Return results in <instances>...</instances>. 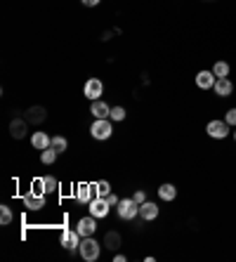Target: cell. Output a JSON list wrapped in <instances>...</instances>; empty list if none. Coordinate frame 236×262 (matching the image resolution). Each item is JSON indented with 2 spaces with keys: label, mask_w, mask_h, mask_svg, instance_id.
Here are the masks:
<instances>
[{
  "label": "cell",
  "mask_w": 236,
  "mask_h": 262,
  "mask_svg": "<svg viewBox=\"0 0 236 262\" xmlns=\"http://www.w3.org/2000/svg\"><path fill=\"white\" fill-rule=\"evenodd\" d=\"M78 253L85 262H95L99 257V253H102V244L95 236H85L78 246Z\"/></svg>",
  "instance_id": "1"
},
{
  "label": "cell",
  "mask_w": 236,
  "mask_h": 262,
  "mask_svg": "<svg viewBox=\"0 0 236 262\" xmlns=\"http://www.w3.org/2000/svg\"><path fill=\"white\" fill-rule=\"evenodd\" d=\"M90 135L95 137V140L104 142L109 140L111 135H114V125H111V118H95L90 125Z\"/></svg>",
  "instance_id": "2"
},
{
  "label": "cell",
  "mask_w": 236,
  "mask_h": 262,
  "mask_svg": "<svg viewBox=\"0 0 236 262\" xmlns=\"http://www.w3.org/2000/svg\"><path fill=\"white\" fill-rule=\"evenodd\" d=\"M116 213H118L121 220H127V222H130V220H135L139 215V203L135 201L133 196H130V199H121L118 206H116Z\"/></svg>",
  "instance_id": "3"
},
{
  "label": "cell",
  "mask_w": 236,
  "mask_h": 262,
  "mask_svg": "<svg viewBox=\"0 0 236 262\" xmlns=\"http://www.w3.org/2000/svg\"><path fill=\"white\" fill-rule=\"evenodd\" d=\"M229 128L231 125L227 121L212 118V121H208L206 133H208V137H212V140H227V137H229Z\"/></svg>",
  "instance_id": "4"
},
{
  "label": "cell",
  "mask_w": 236,
  "mask_h": 262,
  "mask_svg": "<svg viewBox=\"0 0 236 262\" xmlns=\"http://www.w3.org/2000/svg\"><path fill=\"white\" fill-rule=\"evenodd\" d=\"M80 241H83V236L78 234V229H71V227H64V229H61V234H59L61 248H67L73 253V250L80 246Z\"/></svg>",
  "instance_id": "5"
},
{
  "label": "cell",
  "mask_w": 236,
  "mask_h": 262,
  "mask_svg": "<svg viewBox=\"0 0 236 262\" xmlns=\"http://www.w3.org/2000/svg\"><path fill=\"white\" fill-rule=\"evenodd\" d=\"M95 199H97V187H95V184L80 182L78 187H76V201H78L80 206H90Z\"/></svg>",
  "instance_id": "6"
},
{
  "label": "cell",
  "mask_w": 236,
  "mask_h": 262,
  "mask_svg": "<svg viewBox=\"0 0 236 262\" xmlns=\"http://www.w3.org/2000/svg\"><path fill=\"white\" fill-rule=\"evenodd\" d=\"M24 118L29 121V125H40V123L48 121V109L40 106V104H33L24 111Z\"/></svg>",
  "instance_id": "7"
},
{
  "label": "cell",
  "mask_w": 236,
  "mask_h": 262,
  "mask_svg": "<svg viewBox=\"0 0 236 262\" xmlns=\"http://www.w3.org/2000/svg\"><path fill=\"white\" fill-rule=\"evenodd\" d=\"M24 208L29 210V213H38V210H42L45 208V194H38V191H29V194L24 196Z\"/></svg>",
  "instance_id": "8"
},
{
  "label": "cell",
  "mask_w": 236,
  "mask_h": 262,
  "mask_svg": "<svg viewBox=\"0 0 236 262\" xmlns=\"http://www.w3.org/2000/svg\"><path fill=\"white\" fill-rule=\"evenodd\" d=\"M102 92H104V83L99 78H88V83H85V88H83V95L90 102H95V99H99L102 97Z\"/></svg>",
  "instance_id": "9"
},
{
  "label": "cell",
  "mask_w": 236,
  "mask_h": 262,
  "mask_svg": "<svg viewBox=\"0 0 236 262\" xmlns=\"http://www.w3.org/2000/svg\"><path fill=\"white\" fill-rule=\"evenodd\" d=\"M76 229H78L80 236H95V232H97V217L95 215H88V217H80L78 225H76Z\"/></svg>",
  "instance_id": "10"
},
{
  "label": "cell",
  "mask_w": 236,
  "mask_h": 262,
  "mask_svg": "<svg viewBox=\"0 0 236 262\" xmlns=\"http://www.w3.org/2000/svg\"><path fill=\"white\" fill-rule=\"evenodd\" d=\"M26 133H29V121L14 116L12 121H10V135H12L14 140H24Z\"/></svg>",
  "instance_id": "11"
},
{
  "label": "cell",
  "mask_w": 236,
  "mask_h": 262,
  "mask_svg": "<svg viewBox=\"0 0 236 262\" xmlns=\"http://www.w3.org/2000/svg\"><path fill=\"white\" fill-rule=\"evenodd\" d=\"M88 208H90V215H95L97 220H102V217H106V215H109L111 203L106 201V199H102V196H97V199H95V201H92Z\"/></svg>",
  "instance_id": "12"
},
{
  "label": "cell",
  "mask_w": 236,
  "mask_h": 262,
  "mask_svg": "<svg viewBox=\"0 0 236 262\" xmlns=\"http://www.w3.org/2000/svg\"><path fill=\"white\" fill-rule=\"evenodd\" d=\"M196 88H199V90H212V88H215V73L212 71H206V69H203V71H199L196 73Z\"/></svg>",
  "instance_id": "13"
},
{
  "label": "cell",
  "mask_w": 236,
  "mask_h": 262,
  "mask_svg": "<svg viewBox=\"0 0 236 262\" xmlns=\"http://www.w3.org/2000/svg\"><path fill=\"white\" fill-rule=\"evenodd\" d=\"M158 213H161V208H158L154 201H144L142 206H139V217L144 220V222H152V220H156Z\"/></svg>",
  "instance_id": "14"
},
{
  "label": "cell",
  "mask_w": 236,
  "mask_h": 262,
  "mask_svg": "<svg viewBox=\"0 0 236 262\" xmlns=\"http://www.w3.org/2000/svg\"><path fill=\"white\" fill-rule=\"evenodd\" d=\"M50 144H52V137H50L48 133H42V130H38V133L31 135V146H33V149H38V151H42V149H48Z\"/></svg>",
  "instance_id": "15"
},
{
  "label": "cell",
  "mask_w": 236,
  "mask_h": 262,
  "mask_svg": "<svg viewBox=\"0 0 236 262\" xmlns=\"http://www.w3.org/2000/svg\"><path fill=\"white\" fill-rule=\"evenodd\" d=\"M104 246H106L111 253H116V250L123 246V236L116 232V229H109V232L104 234Z\"/></svg>",
  "instance_id": "16"
},
{
  "label": "cell",
  "mask_w": 236,
  "mask_h": 262,
  "mask_svg": "<svg viewBox=\"0 0 236 262\" xmlns=\"http://www.w3.org/2000/svg\"><path fill=\"white\" fill-rule=\"evenodd\" d=\"M212 90H215L218 97H231V92H234V83H231L229 78H218Z\"/></svg>",
  "instance_id": "17"
},
{
  "label": "cell",
  "mask_w": 236,
  "mask_h": 262,
  "mask_svg": "<svg viewBox=\"0 0 236 262\" xmlns=\"http://www.w3.org/2000/svg\"><path fill=\"white\" fill-rule=\"evenodd\" d=\"M90 114L95 118H109L111 114V106L106 102H102V99H95V102L90 104Z\"/></svg>",
  "instance_id": "18"
},
{
  "label": "cell",
  "mask_w": 236,
  "mask_h": 262,
  "mask_svg": "<svg viewBox=\"0 0 236 262\" xmlns=\"http://www.w3.org/2000/svg\"><path fill=\"white\" fill-rule=\"evenodd\" d=\"M158 199L161 201H175L177 199V187L170 182H163L161 187H158Z\"/></svg>",
  "instance_id": "19"
},
{
  "label": "cell",
  "mask_w": 236,
  "mask_h": 262,
  "mask_svg": "<svg viewBox=\"0 0 236 262\" xmlns=\"http://www.w3.org/2000/svg\"><path fill=\"white\" fill-rule=\"evenodd\" d=\"M210 71L215 73V78H229V71H231V67H229V61L220 59V61H215V64H212V69H210Z\"/></svg>",
  "instance_id": "20"
},
{
  "label": "cell",
  "mask_w": 236,
  "mask_h": 262,
  "mask_svg": "<svg viewBox=\"0 0 236 262\" xmlns=\"http://www.w3.org/2000/svg\"><path fill=\"white\" fill-rule=\"evenodd\" d=\"M57 156H59V154H57L52 146H48V149H42V151H40V161L45 165H52L57 161Z\"/></svg>",
  "instance_id": "21"
},
{
  "label": "cell",
  "mask_w": 236,
  "mask_h": 262,
  "mask_svg": "<svg viewBox=\"0 0 236 262\" xmlns=\"http://www.w3.org/2000/svg\"><path fill=\"white\" fill-rule=\"evenodd\" d=\"M42 187H45V194H55L59 189V182H57L52 175H45L42 177Z\"/></svg>",
  "instance_id": "22"
},
{
  "label": "cell",
  "mask_w": 236,
  "mask_h": 262,
  "mask_svg": "<svg viewBox=\"0 0 236 262\" xmlns=\"http://www.w3.org/2000/svg\"><path fill=\"white\" fill-rule=\"evenodd\" d=\"M52 149H55L57 154H64L69 149V142H67V137H61V135H57V137H52Z\"/></svg>",
  "instance_id": "23"
},
{
  "label": "cell",
  "mask_w": 236,
  "mask_h": 262,
  "mask_svg": "<svg viewBox=\"0 0 236 262\" xmlns=\"http://www.w3.org/2000/svg\"><path fill=\"white\" fill-rule=\"evenodd\" d=\"M14 220V215H12V208L10 206H0V225L3 227H7L10 222Z\"/></svg>",
  "instance_id": "24"
},
{
  "label": "cell",
  "mask_w": 236,
  "mask_h": 262,
  "mask_svg": "<svg viewBox=\"0 0 236 262\" xmlns=\"http://www.w3.org/2000/svg\"><path fill=\"white\" fill-rule=\"evenodd\" d=\"M125 116H127V111L123 109V106H111V114H109V118L111 121H116V123H121V121H125Z\"/></svg>",
  "instance_id": "25"
},
{
  "label": "cell",
  "mask_w": 236,
  "mask_h": 262,
  "mask_svg": "<svg viewBox=\"0 0 236 262\" xmlns=\"http://www.w3.org/2000/svg\"><path fill=\"white\" fill-rule=\"evenodd\" d=\"M95 187H97V196H102V199H106V196L111 194V184L106 182V180H99V182H95Z\"/></svg>",
  "instance_id": "26"
},
{
  "label": "cell",
  "mask_w": 236,
  "mask_h": 262,
  "mask_svg": "<svg viewBox=\"0 0 236 262\" xmlns=\"http://www.w3.org/2000/svg\"><path fill=\"white\" fill-rule=\"evenodd\" d=\"M224 121L229 123L231 128H236V106H231V109L227 111V114H224Z\"/></svg>",
  "instance_id": "27"
},
{
  "label": "cell",
  "mask_w": 236,
  "mask_h": 262,
  "mask_svg": "<svg viewBox=\"0 0 236 262\" xmlns=\"http://www.w3.org/2000/svg\"><path fill=\"white\" fill-rule=\"evenodd\" d=\"M133 199L139 203V206H142V203L146 201V194H144V191H142V189H137V191H135V194H133Z\"/></svg>",
  "instance_id": "28"
},
{
  "label": "cell",
  "mask_w": 236,
  "mask_h": 262,
  "mask_svg": "<svg viewBox=\"0 0 236 262\" xmlns=\"http://www.w3.org/2000/svg\"><path fill=\"white\" fill-rule=\"evenodd\" d=\"M31 191H38V194H45V187H42V177H38L36 182H33V189Z\"/></svg>",
  "instance_id": "29"
},
{
  "label": "cell",
  "mask_w": 236,
  "mask_h": 262,
  "mask_svg": "<svg viewBox=\"0 0 236 262\" xmlns=\"http://www.w3.org/2000/svg\"><path fill=\"white\" fill-rule=\"evenodd\" d=\"M106 201H109V203H111V208H116V206H118V201H121V199H118V196H116V194H114V191H111V194H109V196H106Z\"/></svg>",
  "instance_id": "30"
},
{
  "label": "cell",
  "mask_w": 236,
  "mask_h": 262,
  "mask_svg": "<svg viewBox=\"0 0 236 262\" xmlns=\"http://www.w3.org/2000/svg\"><path fill=\"white\" fill-rule=\"evenodd\" d=\"M80 3H83L85 7H97L99 3H102V0H80Z\"/></svg>",
  "instance_id": "31"
},
{
  "label": "cell",
  "mask_w": 236,
  "mask_h": 262,
  "mask_svg": "<svg viewBox=\"0 0 236 262\" xmlns=\"http://www.w3.org/2000/svg\"><path fill=\"white\" fill-rule=\"evenodd\" d=\"M125 260H127V257L123 255V253H116V255H114V262H125Z\"/></svg>",
  "instance_id": "32"
},
{
  "label": "cell",
  "mask_w": 236,
  "mask_h": 262,
  "mask_svg": "<svg viewBox=\"0 0 236 262\" xmlns=\"http://www.w3.org/2000/svg\"><path fill=\"white\" fill-rule=\"evenodd\" d=\"M231 135H234V142H236V128H234V133H231Z\"/></svg>",
  "instance_id": "33"
},
{
  "label": "cell",
  "mask_w": 236,
  "mask_h": 262,
  "mask_svg": "<svg viewBox=\"0 0 236 262\" xmlns=\"http://www.w3.org/2000/svg\"><path fill=\"white\" fill-rule=\"evenodd\" d=\"M203 3H215V0H203Z\"/></svg>",
  "instance_id": "34"
}]
</instances>
